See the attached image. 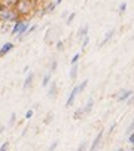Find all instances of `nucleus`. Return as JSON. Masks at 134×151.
<instances>
[{
  "label": "nucleus",
  "instance_id": "nucleus-1",
  "mask_svg": "<svg viewBox=\"0 0 134 151\" xmlns=\"http://www.w3.org/2000/svg\"><path fill=\"white\" fill-rule=\"evenodd\" d=\"M39 0H18V3L15 6V12L18 14L19 18L30 17L31 12L37 8Z\"/></svg>",
  "mask_w": 134,
  "mask_h": 151
},
{
  "label": "nucleus",
  "instance_id": "nucleus-2",
  "mask_svg": "<svg viewBox=\"0 0 134 151\" xmlns=\"http://www.w3.org/2000/svg\"><path fill=\"white\" fill-rule=\"evenodd\" d=\"M18 14L15 9H6V8H0V23H15L18 19Z\"/></svg>",
  "mask_w": 134,
  "mask_h": 151
},
{
  "label": "nucleus",
  "instance_id": "nucleus-3",
  "mask_svg": "<svg viewBox=\"0 0 134 151\" xmlns=\"http://www.w3.org/2000/svg\"><path fill=\"white\" fill-rule=\"evenodd\" d=\"M79 93H81V91H79V87H78V85H75L73 90H72L70 94H69V97H67V102H66V106H67V108H70V106L73 105V102H75V99H76V96H78Z\"/></svg>",
  "mask_w": 134,
  "mask_h": 151
},
{
  "label": "nucleus",
  "instance_id": "nucleus-4",
  "mask_svg": "<svg viewBox=\"0 0 134 151\" xmlns=\"http://www.w3.org/2000/svg\"><path fill=\"white\" fill-rule=\"evenodd\" d=\"M18 0H0V6L6 9H15Z\"/></svg>",
  "mask_w": 134,
  "mask_h": 151
},
{
  "label": "nucleus",
  "instance_id": "nucleus-5",
  "mask_svg": "<svg viewBox=\"0 0 134 151\" xmlns=\"http://www.w3.org/2000/svg\"><path fill=\"white\" fill-rule=\"evenodd\" d=\"M101 138H103V130H100V132L97 133L94 142L91 144V148H89V151H96V150L98 148V145H100V142H101Z\"/></svg>",
  "mask_w": 134,
  "mask_h": 151
},
{
  "label": "nucleus",
  "instance_id": "nucleus-6",
  "mask_svg": "<svg viewBox=\"0 0 134 151\" xmlns=\"http://www.w3.org/2000/svg\"><path fill=\"white\" fill-rule=\"evenodd\" d=\"M12 48H14V44H12V42H6V44H3L2 48H0V57H5Z\"/></svg>",
  "mask_w": 134,
  "mask_h": 151
},
{
  "label": "nucleus",
  "instance_id": "nucleus-7",
  "mask_svg": "<svg viewBox=\"0 0 134 151\" xmlns=\"http://www.w3.org/2000/svg\"><path fill=\"white\" fill-rule=\"evenodd\" d=\"M24 18H18L15 23H14V27H12V35H18V32H19V29H21V26H22V23H24Z\"/></svg>",
  "mask_w": 134,
  "mask_h": 151
},
{
  "label": "nucleus",
  "instance_id": "nucleus-8",
  "mask_svg": "<svg viewBox=\"0 0 134 151\" xmlns=\"http://www.w3.org/2000/svg\"><path fill=\"white\" fill-rule=\"evenodd\" d=\"M133 96V91L131 90H124V91H121V94L118 96V100L119 102H125L127 99H130Z\"/></svg>",
  "mask_w": 134,
  "mask_h": 151
},
{
  "label": "nucleus",
  "instance_id": "nucleus-9",
  "mask_svg": "<svg viewBox=\"0 0 134 151\" xmlns=\"http://www.w3.org/2000/svg\"><path fill=\"white\" fill-rule=\"evenodd\" d=\"M93 106H94V100L93 99H89L88 102H86V105L82 108V111H83V114H89L93 111Z\"/></svg>",
  "mask_w": 134,
  "mask_h": 151
},
{
  "label": "nucleus",
  "instance_id": "nucleus-10",
  "mask_svg": "<svg viewBox=\"0 0 134 151\" xmlns=\"http://www.w3.org/2000/svg\"><path fill=\"white\" fill-rule=\"evenodd\" d=\"M113 35H115V30H113V29H112V30H109V32L104 35V39L101 40V44H100V45H101V47H103V45H106L107 42L112 39V36H113Z\"/></svg>",
  "mask_w": 134,
  "mask_h": 151
},
{
  "label": "nucleus",
  "instance_id": "nucleus-11",
  "mask_svg": "<svg viewBox=\"0 0 134 151\" xmlns=\"http://www.w3.org/2000/svg\"><path fill=\"white\" fill-rule=\"evenodd\" d=\"M55 94H57V84L51 82L49 84V90H48V96L49 97H55Z\"/></svg>",
  "mask_w": 134,
  "mask_h": 151
},
{
  "label": "nucleus",
  "instance_id": "nucleus-12",
  "mask_svg": "<svg viewBox=\"0 0 134 151\" xmlns=\"http://www.w3.org/2000/svg\"><path fill=\"white\" fill-rule=\"evenodd\" d=\"M88 30H89V26H88V24L82 26V27L79 29V32H78V37H83V36H88Z\"/></svg>",
  "mask_w": 134,
  "mask_h": 151
},
{
  "label": "nucleus",
  "instance_id": "nucleus-13",
  "mask_svg": "<svg viewBox=\"0 0 134 151\" xmlns=\"http://www.w3.org/2000/svg\"><path fill=\"white\" fill-rule=\"evenodd\" d=\"M33 78H34V75H33V73H29V75H27V78H26V81H24V88H30V87H31V84H33Z\"/></svg>",
  "mask_w": 134,
  "mask_h": 151
},
{
  "label": "nucleus",
  "instance_id": "nucleus-14",
  "mask_svg": "<svg viewBox=\"0 0 134 151\" xmlns=\"http://www.w3.org/2000/svg\"><path fill=\"white\" fill-rule=\"evenodd\" d=\"M27 30H29V23H27V21H24V23H22V26H21V29H19V32H18V36L22 37V35L27 33Z\"/></svg>",
  "mask_w": 134,
  "mask_h": 151
},
{
  "label": "nucleus",
  "instance_id": "nucleus-15",
  "mask_svg": "<svg viewBox=\"0 0 134 151\" xmlns=\"http://www.w3.org/2000/svg\"><path fill=\"white\" fill-rule=\"evenodd\" d=\"M78 76V64H75V66H72V70H70V79L75 81Z\"/></svg>",
  "mask_w": 134,
  "mask_h": 151
},
{
  "label": "nucleus",
  "instance_id": "nucleus-16",
  "mask_svg": "<svg viewBox=\"0 0 134 151\" xmlns=\"http://www.w3.org/2000/svg\"><path fill=\"white\" fill-rule=\"evenodd\" d=\"M55 8H57V5H55V3H49L46 8L43 9V12H45V14H51V12H54V9H55Z\"/></svg>",
  "mask_w": 134,
  "mask_h": 151
},
{
  "label": "nucleus",
  "instance_id": "nucleus-17",
  "mask_svg": "<svg viewBox=\"0 0 134 151\" xmlns=\"http://www.w3.org/2000/svg\"><path fill=\"white\" fill-rule=\"evenodd\" d=\"M49 82H51V73H46L43 76V79H42V85H43V87H46Z\"/></svg>",
  "mask_w": 134,
  "mask_h": 151
},
{
  "label": "nucleus",
  "instance_id": "nucleus-18",
  "mask_svg": "<svg viewBox=\"0 0 134 151\" xmlns=\"http://www.w3.org/2000/svg\"><path fill=\"white\" fill-rule=\"evenodd\" d=\"M75 17H76V14H75V12H72V14L67 15V18H66V24H72V21L75 19Z\"/></svg>",
  "mask_w": 134,
  "mask_h": 151
},
{
  "label": "nucleus",
  "instance_id": "nucleus-19",
  "mask_svg": "<svg viewBox=\"0 0 134 151\" xmlns=\"http://www.w3.org/2000/svg\"><path fill=\"white\" fill-rule=\"evenodd\" d=\"M79 58H81V54H79V52L73 55V58H72V61H70V63H72V66H75V64H78V61H79Z\"/></svg>",
  "mask_w": 134,
  "mask_h": 151
},
{
  "label": "nucleus",
  "instance_id": "nucleus-20",
  "mask_svg": "<svg viewBox=\"0 0 134 151\" xmlns=\"http://www.w3.org/2000/svg\"><path fill=\"white\" fill-rule=\"evenodd\" d=\"M82 115H83V111H82V108H81V109H78V111L75 112V115H73V118H75V120H79V118H81Z\"/></svg>",
  "mask_w": 134,
  "mask_h": 151
},
{
  "label": "nucleus",
  "instance_id": "nucleus-21",
  "mask_svg": "<svg viewBox=\"0 0 134 151\" xmlns=\"http://www.w3.org/2000/svg\"><path fill=\"white\" fill-rule=\"evenodd\" d=\"M86 84H88V79H85L83 82H81V84L78 85V87H79V91H83V90H85V87H86Z\"/></svg>",
  "mask_w": 134,
  "mask_h": 151
},
{
  "label": "nucleus",
  "instance_id": "nucleus-22",
  "mask_svg": "<svg viewBox=\"0 0 134 151\" xmlns=\"http://www.w3.org/2000/svg\"><path fill=\"white\" fill-rule=\"evenodd\" d=\"M88 42H89V36H85V39H83V42H82V50L85 51V48H86V45H88Z\"/></svg>",
  "mask_w": 134,
  "mask_h": 151
},
{
  "label": "nucleus",
  "instance_id": "nucleus-23",
  "mask_svg": "<svg viewBox=\"0 0 134 151\" xmlns=\"http://www.w3.org/2000/svg\"><path fill=\"white\" fill-rule=\"evenodd\" d=\"M125 9H127V3H125V2H122V3L119 5V12H121V14H124V12H125Z\"/></svg>",
  "mask_w": 134,
  "mask_h": 151
},
{
  "label": "nucleus",
  "instance_id": "nucleus-24",
  "mask_svg": "<svg viewBox=\"0 0 134 151\" xmlns=\"http://www.w3.org/2000/svg\"><path fill=\"white\" fill-rule=\"evenodd\" d=\"M85 148H86V142L83 141V142H81V145L78 147V150H76V151H85Z\"/></svg>",
  "mask_w": 134,
  "mask_h": 151
},
{
  "label": "nucleus",
  "instance_id": "nucleus-25",
  "mask_svg": "<svg viewBox=\"0 0 134 151\" xmlns=\"http://www.w3.org/2000/svg\"><path fill=\"white\" fill-rule=\"evenodd\" d=\"M57 147H58V142H57V141H54V142L51 144V147H49V150H48V151H55V148H57Z\"/></svg>",
  "mask_w": 134,
  "mask_h": 151
},
{
  "label": "nucleus",
  "instance_id": "nucleus-26",
  "mask_svg": "<svg viewBox=\"0 0 134 151\" xmlns=\"http://www.w3.org/2000/svg\"><path fill=\"white\" fill-rule=\"evenodd\" d=\"M8 148H9V142H5V144H2V147H0V151H8Z\"/></svg>",
  "mask_w": 134,
  "mask_h": 151
},
{
  "label": "nucleus",
  "instance_id": "nucleus-27",
  "mask_svg": "<svg viewBox=\"0 0 134 151\" xmlns=\"http://www.w3.org/2000/svg\"><path fill=\"white\" fill-rule=\"evenodd\" d=\"M33 117V109H29L27 112H26V120H30Z\"/></svg>",
  "mask_w": 134,
  "mask_h": 151
},
{
  "label": "nucleus",
  "instance_id": "nucleus-28",
  "mask_svg": "<svg viewBox=\"0 0 134 151\" xmlns=\"http://www.w3.org/2000/svg\"><path fill=\"white\" fill-rule=\"evenodd\" d=\"M15 118H16V115H15V112H12L11 114V120H9V126H12L15 123Z\"/></svg>",
  "mask_w": 134,
  "mask_h": 151
},
{
  "label": "nucleus",
  "instance_id": "nucleus-29",
  "mask_svg": "<svg viewBox=\"0 0 134 151\" xmlns=\"http://www.w3.org/2000/svg\"><path fill=\"white\" fill-rule=\"evenodd\" d=\"M64 48V42L63 40H58L57 42V50H63Z\"/></svg>",
  "mask_w": 134,
  "mask_h": 151
},
{
  "label": "nucleus",
  "instance_id": "nucleus-30",
  "mask_svg": "<svg viewBox=\"0 0 134 151\" xmlns=\"http://www.w3.org/2000/svg\"><path fill=\"white\" fill-rule=\"evenodd\" d=\"M55 69H57V60H54V61L51 63V72H54ZM51 72H49V73H51Z\"/></svg>",
  "mask_w": 134,
  "mask_h": 151
},
{
  "label": "nucleus",
  "instance_id": "nucleus-31",
  "mask_svg": "<svg viewBox=\"0 0 134 151\" xmlns=\"http://www.w3.org/2000/svg\"><path fill=\"white\" fill-rule=\"evenodd\" d=\"M51 120H52V114H48V115H46V118H45V124L51 123Z\"/></svg>",
  "mask_w": 134,
  "mask_h": 151
},
{
  "label": "nucleus",
  "instance_id": "nucleus-32",
  "mask_svg": "<svg viewBox=\"0 0 134 151\" xmlns=\"http://www.w3.org/2000/svg\"><path fill=\"white\" fill-rule=\"evenodd\" d=\"M127 132H128V133H133V132H134V121L128 126V130H127Z\"/></svg>",
  "mask_w": 134,
  "mask_h": 151
},
{
  "label": "nucleus",
  "instance_id": "nucleus-33",
  "mask_svg": "<svg viewBox=\"0 0 134 151\" xmlns=\"http://www.w3.org/2000/svg\"><path fill=\"white\" fill-rule=\"evenodd\" d=\"M128 141H130V144H133V145H134V132H133V133H130Z\"/></svg>",
  "mask_w": 134,
  "mask_h": 151
},
{
  "label": "nucleus",
  "instance_id": "nucleus-34",
  "mask_svg": "<svg viewBox=\"0 0 134 151\" xmlns=\"http://www.w3.org/2000/svg\"><path fill=\"white\" fill-rule=\"evenodd\" d=\"M61 2H63V0H55V2H54V3H55V5H60Z\"/></svg>",
  "mask_w": 134,
  "mask_h": 151
},
{
  "label": "nucleus",
  "instance_id": "nucleus-35",
  "mask_svg": "<svg viewBox=\"0 0 134 151\" xmlns=\"http://www.w3.org/2000/svg\"><path fill=\"white\" fill-rule=\"evenodd\" d=\"M118 151H124V150H122V148H119V150H118Z\"/></svg>",
  "mask_w": 134,
  "mask_h": 151
}]
</instances>
